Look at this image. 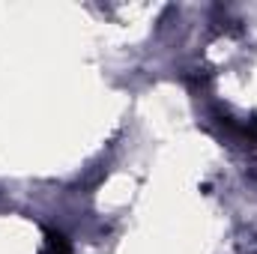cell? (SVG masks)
Returning a JSON list of instances; mask_svg holds the SVG:
<instances>
[{
	"mask_svg": "<svg viewBox=\"0 0 257 254\" xmlns=\"http://www.w3.org/2000/svg\"><path fill=\"white\" fill-rule=\"evenodd\" d=\"M42 254H72V245L60 230H45V251Z\"/></svg>",
	"mask_w": 257,
	"mask_h": 254,
	"instance_id": "6da1fadb",
	"label": "cell"
}]
</instances>
